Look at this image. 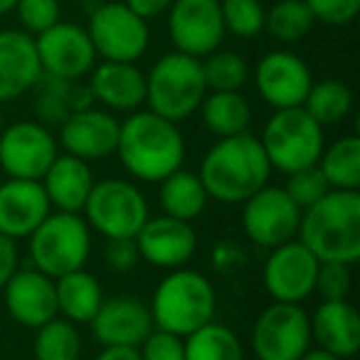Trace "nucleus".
<instances>
[{"mask_svg":"<svg viewBox=\"0 0 360 360\" xmlns=\"http://www.w3.org/2000/svg\"><path fill=\"white\" fill-rule=\"evenodd\" d=\"M116 153L134 178L143 183H160L165 175L183 168L186 139L178 124L153 114L150 109H139L121 124Z\"/></svg>","mask_w":360,"mask_h":360,"instance_id":"obj_1","label":"nucleus"},{"mask_svg":"<svg viewBox=\"0 0 360 360\" xmlns=\"http://www.w3.org/2000/svg\"><path fill=\"white\" fill-rule=\"evenodd\" d=\"M269 173L271 165L262 141L245 131L217 141L205 153L198 175L207 198H215L225 205H240L266 186Z\"/></svg>","mask_w":360,"mask_h":360,"instance_id":"obj_2","label":"nucleus"},{"mask_svg":"<svg viewBox=\"0 0 360 360\" xmlns=\"http://www.w3.org/2000/svg\"><path fill=\"white\" fill-rule=\"evenodd\" d=\"M296 235L319 262L355 264L360 259V193L328 191L301 212Z\"/></svg>","mask_w":360,"mask_h":360,"instance_id":"obj_3","label":"nucleus"},{"mask_svg":"<svg viewBox=\"0 0 360 360\" xmlns=\"http://www.w3.org/2000/svg\"><path fill=\"white\" fill-rule=\"evenodd\" d=\"M148 309L153 328L186 338L200 326L210 323L215 316V286L195 269H186V266L170 269V274L163 276L155 286Z\"/></svg>","mask_w":360,"mask_h":360,"instance_id":"obj_4","label":"nucleus"},{"mask_svg":"<svg viewBox=\"0 0 360 360\" xmlns=\"http://www.w3.org/2000/svg\"><path fill=\"white\" fill-rule=\"evenodd\" d=\"M207 94L202 60L183 52L163 55L146 75V104L163 119L186 121L200 109Z\"/></svg>","mask_w":360,"mask_h":360,"instance_id":"obj_5","label":"nucleus"},{"mask_svg":"<svg viewBox=\"0 0 360 360\" xmlns=\"http://www.w3.org/2000/svg\"><path fill=\"white\" fill-rule=\"evenodd\" d=\"M27 240L32 266L52 279L82 269L91 252L89 225L79 212H50Z\"/></svg>","mask_w":360,"mask_h":360,"instance_id":"obj_6","label":"nucleus"},{"mask_svg":"<svg viewBox=\"0 0 360 360\" xmlns=\"http://www.w3.org/2000/svg\"><path fill=\"white\" fill-rule=\"evenodd\" d=\"M259 141L271 168L289 175L319 163L323 153V126L316 124L304 106L276 109Z\"/></svg>","mask_w":360,"mask_h":360,"instance_id":"obj_7","label":"nucleus"},{"mask_svg":"<svg viewBox=\"0 0 360 360\" xmlns=\"http://www.w3.org/2000/svg\"><path fill=\"white\" fill-rule=\"evenodd\" d=\"M86 225L106 240H134L148 220V202L136 186L121 178L94 180L84 202Z\"/></svg>","mask_w":360,"mask_h":360,"instance_id":"obj_8","label":"nucleus"},{"mask_svg":"<svg viewBox=\"0 0 360 360\" xmlns=\"http://www.w3.org/2000/svg\"><path fill=\"white\" fill-rule=\"evenodd\" d=\"M86 32L96 57H104L106 62H136L143 57L150 42L148 22L121 0L96 3Z\"/></svg>","mask_w":360,"mask_h":360,"instance_id":"obj_9","label":"nucleus"},{"mask_svg":"<svg viewBox=\"0 0 360 360\" xmlns=\"http://www.w3.org/2000/svg\"><path fill=\"white\" fill-rule=\"evenodd\" d=\"M252 350L259 360H301L311 350V319L299 304L274 301L252 328Z\"/></svg>","mask_w":360,"mask_h":360,"instance_id":"obj_10","label":"nucleus"},{"mask_svg":"<svg viewBox=\"0 0 360 360\" xmlns=\"http://www.w3.org/2000/svg\"><path fill=\"white\" fill-rule=\"evenodd\" d=\"M168 35L175 52L207 57L225 40L220 0H173L168 8Z\"/></svg>","mask_w":360,"mask_h":360,"instance_id":"obj_11","label":"nucleus"},{"mask_svg":"<svg viewBox=\"0 0 360 360\" xmlns=\"http://www.w3.org/2000/svg\"><path fill=\"white\" fill-rule=\"evenodd\" d=\"M57 155V139L40 121H18L0 131V168L8 178L42 180Z\"/></svg>","mask_w":360,"mask_h":360,"instance_id":"obj_12","label":"nucleus"},{"mask_svg":"<svg viewBox=\"0 0 360 360\" xmlns=\"http://www.w3.org/2000/svg\"><path fill=\"white\" fill-rule=\"evenodd\" d=\"M301 210L294 205L284 188L264 186L242 202L245 235L259 247H274L294 240L299 230Z\"/></svg>","mask_w":360,"mask_h":360,"instance_id":"obj_13","label":"nucleus"},{"mask_svg":"<svg viewBox=\"0 0 360 360\" xmlns=\"http://www.w3.org/2000/svg\"><path fill=\"white\" fill-rule=\"evenodd\" d=\"M37 57L45 75L79 82L96 67V50L86 27L75 22H57L50 30L35 35Z\"/></svg>","mask_w":360,"mask_h":360,"instance_id":"obj_14","label":"nucleus"},{"mask_svg":"<svg viewBox=\"0 0 360 360\" xmlns=\"http://www.w3.org/2000/svg\"><path fill=\"white\" fill-rule=\"evenodd\" d=\"M321 262L301 245L299 240H289L274 247L264 264V286L274 301L301 304L314 294L316 271Z\"/></svg>","mask_w":360,"mask_h":360,"instance_id":"obj_15","label":"nucleus"},{"mask_svg":"<svg viewBox=\"0 0 360 360\" xmlns=\"http://www.w3.org/2000/svg\"><path fill=\"white\" fill-rule=\"evenodd\" d=\"M255 84L262 99L276 111L304 104L314 77L299 55L289 50H271L257 62Z\"/></svg>","mask_w":360,"mask_h":360,"instance_id":"obj_16","label":"nucleus"},{"mask_svg":"<svg viewBox=\"0 0 360 360\" xmlns=\"http://www.w3.org/2000/svg\"><path fill=\"white\" fill-rule=\"evenodd\" d=\"M139 255L155 269H180L195 255L198 235L191 222L178 217L160 215L148 217L139 235L134 237Z\"/></svg>","mask_w":360,"mask_h":360,"instance_id":"obj_17","label":"nucleus"},{"mask_svg":"<svg viewBox=\"0 0 360 360\" xmlns=\"http://www.w3.org/2000/svg\"><path fill=\"white\" fill-rule=\"evenodd\" d=\"M121 121L111 111L86 106V109L72 111L60 124V143L70 155L82 160H99L104 155L116 153L119 143Z\"/></svg>","mask_w":360,"mask_h":360,"instance_id":"obj_18","label":"nucleus"},{"mask_svg":"<svg viewBox=\"0 0 360 360\" xmlns=\"http://www.w3.org/2000/svg\"><path fill=\"white\" fill-rule=\"evenodd\" d=\"M94 338L104 345H124L139 348L146 335L153 330L150 309L141 299L129 294L104 299L94 319L89 321Z\"/></svg>","mask_w":360,"mask_h":360,"instance_id":"obj_19","label":"nucleus"},{"mask_svg":"<svg viewBox=\"0 0 360 360\" xmlns=\"http://www.w3.org/2000/svg\"><path fill=\"white\" fill-rule=\"evenodd\" d=\"M3 291H6L8 314L25 328L35 330L57 316L55 279L37 271L35 266L13 271Z\"/></svg>","mask_w":360,"mask_h":360,"instance_id":"obj_20","label":"nucleus"},{"mask_svg":"<svg viewBox=\"0 0 360 360\" xmlns=\"http://www.w3.org/2000/svg\"><path fill=\"white\" fill-rule=\"evenodd\" d=\"M52 212L40 180L8 178L0 186V232L11 240H22Z\"/></svg>","mask_w":360,"mask_h":360,"instance_id":"obj_21","label":"nucleus"},{"mask_svg":"<svg viewBox=\"0 0 360 360\" xmlns=\"http://www.w3.org/2000/svg\"><path fill=\"white\" fill-rule=\"evenodd\" d=\"M89 94L109 111L134 114L146 104V75L136 62H101L89 72Z\"/></svg>","mask_w":360,"mask_h":360,"instance_id":"obj_22","label":"nucleus"},{"mask_svg":"<svg viewBox=\"0 0 360 360\" xmlns=\"http://www.w3.org/2000/svg\"><path fill=\"white\" fill-rule=\"evenodd\" d=\"M40 77L35 37L25 30H0V104L32 91Z\"/></svg>","mask_w":360,"mask_h":360,"instance_id":"obj_23","label":"nucleus"},{"mask_svg":"<svg viewBox=\"0 0 360 360\" xmlns=\"http://www.w3.org/2000/svg\"><path fill=\"white\" fill-rule=\"evenodd\" d=\"M311 319V340L321 350L348 360L360 350V316L348 299L323 301Z\"/></svg>","mask_w":360,"mask_h":360,"instance_id":"obj_24","label":"nucleus"},{"mask_svg":"<svg viewBox=\"0 0 360 360\" xmlns=\"http://www.w3.org/2000/svg\"><path fill=\"white\" fill-rule=\"evenodd\" d=\"M42 188L50 205L60 212H82L84 202L94 188V175L86 160L77 155H57L47 173L42 175Z\"/></svg>","mask_w":360,"mask_h":360,"instance_id":"obj_25","label":"nucleus"},{"mask_svg":"<svg viewBox=\"0 0 360 360\" xmlns=\"http://www.w3.org/2000/svg\"><path fill=\"white\" fill-rule=\"evenodd\" d=\"M35 89V114L37 121L42 126H57L72 114V111H79L91 106V94L89 86H82L79 82L72 79H62V77H52L45 75L37 79V84L32 86Z\"/></svg>","mask_w":360,"mask_h":360,"instance_id":"obj_26","label":"nucleus"},{"mask_svg":"<svg viewBox=\"0 0 360 360\" xmlns=\"http://www.w3.org/2000/svg\"><path fill=\"white\" fill-rule=\"evenodd\" d=\"M57 294V316L72 321V323H89L99 311L104 294L101 284L94 274L82 266L70 274H62L55 279Z\"/></svg>","mask_w":360,"mask_h":360,"instance_id":"obj_27","label":"nucleus"},{"mask_svg":"<svg viewBox=\"0 0 360 360\" xmlns=\"http://www.w3.org/2000/svg\"><path fill=\"white\" fill-rule=\"evenodd\" d=\"M158 200L163 207V215L178 217V220L193 222L195 217L202 215L207 205V191L198 173H191L186 168L173 170L160 180Z\"/></svg>","mask_w":360,"mask_h":360,"instance_id":"obj_28","label":"nucleus"},{"mask_svg":"<svg viewBox=\"0 0 360 360\" xmlns=\"http://www.w3.org/2000/svg\"><path fill=\"white\" fill-rule=\"evenodd\" d=\"M200 111H202V124L217 139H227V136H237L250 131L252 109H250V101L240 91H210L202 99Z\"/></svg>","mask_w":360,"mask_h":360,"instance_id":"obj_29","label":"nucleus"},{"mask_svg":"<svg viewBox=\"0 0 360 360\" xmlns=\"http://www.w3.org/2000/svg\"><path fill=\"white\" fill-rule=\"evenodd\" d=\"M319 168L323 173L330 191H358L360 188V139L343 136L330 146H323L319 158Z\"/></svg>","mask_w":360,"mask_h":360,"instance_id":"obj_30","label":"nucleus"},{"mask_svg":"<svg viewBox=\"0 0 360 360\" xmlns=\"http://www.w3.org/2000/svg\"><path fill=\"white\" fill-rule=\"evenodd\" d=\"M186 360H245V350L232 328L222 323L200 326L183 338Z\"/></svg>","mask_w":360,"mask_h":360,"instance_id":"obj_31","label":"nucleus"},{"mask_svg":"<svg viewBox=\"0 0 360 360\" xmlns=\"http://www.w3.org/2000/svg\"><path fill=\"white\" fill-rule=\"evenodd\" d=\"M301 106L319 126H333L350 114V109H353V91L340 79H321L311 84L309 94H306Z\"/></svg>","mask_w":360,"mask_h":360,"instance_id":"obj_32","label":"nucleus"},{"mask_svg":"<svg viewBox=\"0 0 360 360\" xmlns=\"http://www.w3.org/2000/svg\"><path fill=\"white\" fill-rule=\"evenodd\" d=\"M35 360H79L82 358V335L77 323L55 316L52 321L35 328Z\"/></svg>","mask_w":360,"mask_h":360,"instance_id":"obj_33","label":"nucleus"},{"mask_svg":"<svg viewBox=\"0 0 360 360\" xmlns=\"http://www.w3.org/2000/svg\"><path fill=\"white\" fill-rule=\"evenodd\" d=\"M314 22V15L304 0H276L264 13V30L279 42L304 40Z\"/></svg>","mask_w":360,"mask_h":360,"instance_id":"obj_34","label":"nucleus"},{"mask_svg":"<svg viewBox=\"0 0 360 360\" xmlns=\"http://www.w3.org/2000/svg\"><path fill=\"white\" fill-rule=\"evenodd\" d=\"M202 77L207 91H240L250 79V65L237 52L217 47L202 62Z\"/></svg>","mask_w":360,"mask_h":360,"instance_id":"obj_35","label":"nucleus"},{"mask_svg":"<svg viewBox=\"0 0 360 360\" xmlns=\"http://www.w3.org/2000/svg\"><path fill=\"white\" fill-rule=\"evenodd\" d=\"M225 32L252 40L264 30V8L259 0H220Z\"/></svg>","mask_w":360,"mask_h":360,"instance_id":"obj_36","label":"nucleus"},{"mask_svg":"<svg viewBox=\"0 0 360 360\" xmlns=\"http://www.w3.org/2000/svg\"><path fill=\"white\" fill-rule=\"evenodd\" d=\"M284 191H286V195L294 200V205L304 212L306 207L319 202L321 198L330 191V186L326 183L323 173H321L319 163H316V165H309V168L296 170V173H289Z\"/></svg>","mask_w":360,"mask_h":360,"instance_id":"obj_37","label":"nucleus"},{"mask_svg":"<svg viewBox=\"0 0 360 360\" xmlns=\"http://www.w3.org/2000/svg\"><path fill=\"white\" fill-rule=\"evenodd\" d=\"M13 11L18 13L22 30L32 37L50 30L52 25H57L62 15L60 0H18Z\"/></svg>","mask_w":360,"mask_h":360,"instance_id":"obj_38","label":"nucleus"},{"mask_svg":"<svg viewBox=\"0 0 360 360\" xmlns=\"http://www.w3.org/2000/svg\"><path fill=\"white\" fill-rule=\"evenodd\" d=\"M350 284H353V276H350V264H340V262H321V264H319L314 291L323 301L348 299Z\"/></svg>","mask_w":360,"mask_h":360,"instance_id":"obj_39","label":"nucleus"},{"mask_svg":"<svg viewBox=\"0 0 360 360\" xmlns=\"http://www.w3.org/2000/svg\"><path fill=\"white\" fill-rule=\"evenodd\" d=\"M141 360H186L183 338L168 330L153 328L139 345Z\"/></svg>","mask_w":360,"mask_h":360,"instance_id":"obj_40","label":"nucleus"},{"mask_svg":"<svg viewBox=\"0 0 360 360\" xmlns=\"http://www.w3.org/2000/svg\"><path fill=\"white\" fill-rule=\"evenodd\" d=\"M304 3L309 6L314 20L330 27L348 25L360 13V0H304Z\"/></svg>","mask_w":360,"mask_h":360,"instance_id":"obj_41","label":"nucleus"},{"mask_svg":"<svg viewBox=\"0 0 360 360\" xmlns=\"http://www.w3.org/2000/svg\"><path fill=\"white\" fill-rule=\"evenodd\" d=\"M104 257H106V264H109V269L119 271V274L134 271L136 264L141 262L136 240H109Z\"/></svg>","mask_w":360,"mask_h":360,"instance_id":"obj_42","label":"nucleus"},{"mask_svg":"<svg viewBox=\"0 0 360 360\" xmlns=\"http://www.w3.org/2000/svg\"><path fill=\"white\" fill-rule=\"evenodd\" d=\"M15 269H18L15 240H11V237H6L0 232V289L8 284V279H11Z\"/></svg>","mask_w":360,"mask_h":360,"instance_id":"obj_43","label":"nucleus"},{"mask_svg":"<svg viewBox=\"0 0 360 360\" xmlns=\"http://www.w3.org/2000/svg\"><path fill=\"white\" fill-rule=\"evenodd\" d=\"M170 3H173V0H126V6L139 18H143L146 22L163 15V13H168Z\"/></svg>","mask_w":360,"mask_h":360,"instance_id":"obj_44","label":"nucleus"},{"mask_svg":"<svg viewBox=\"0 0 360 360\" xmlns=\"http://www.w3.org/2000/svg\"><path fill=\"white\" fill-rule=\"evenodd\" d=\"M96 360H141L139 348H124V345H104Z\"/></svg>","mask_w":360,"mask_h":360,"instance_id":"obj_45","label":"nucleus"},{"mask_svg":"<svg viewBox=\"0 0 360 360\" xmlns=\"http://www.w3.org/2000/svg\"><path fill=\"white\" fill-rule=\"evenodd\" d=\"M301 360H343V358H338V355H330V353H326V350L316 348V350H306Z\"/></svg>","mask_w":360,"mask_h":360,"instance_id":"obj_46","label":"nucleus"},{"mask_svg":"<svg viewBox=\"0 0 360 360\" xmlns=\"http://www.w3.org/2000/svg\"><path fill=\"white\" fill-rule=\"evenodd\" d=\"M18 0H0V15H6V13H11L13 8H15Z\"/></svg>","mask_w":360,"mask_h":360,"instance_id":"obj_47","label":"nucleus"},{"mask_svg":"<svg viewBox=\"0 0 360 360\" xmlns=\"http://www.w3.org/2000/svg\"><path fill=\"white\" fill-rule=\"evenodd\" d=\"M3 126H6V119H3V109H0V131H3Z\"/></svg>","mask_w":360,"mask_h":360,"instance_id":"obj_48","label":"nucleus"},{"mask_svg":"<svg viewBox=\"0 0 360 360\" xmlns=\"http://www.w3.org/2000/svg\"><path fill=\"white\" fill-rule=\"evenodd\" d=\"M89 3H104V0H89Z\"/></svg>","mask_w":360,"mask_h":360,"instance_id":"obj_49","label":"nucleus"}]
</instances>
